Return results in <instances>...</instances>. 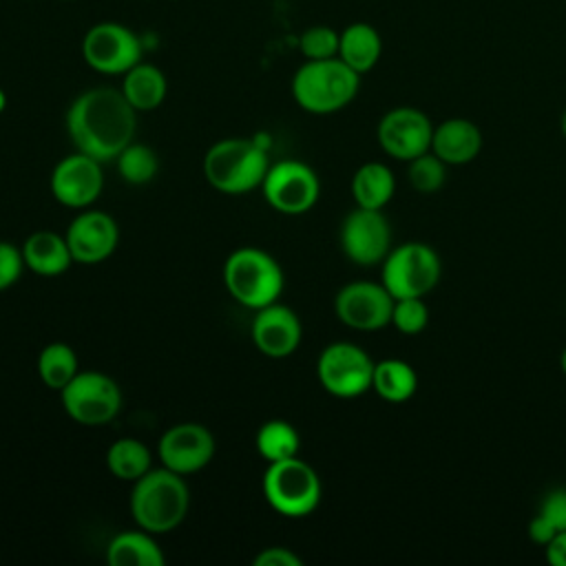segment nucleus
Listing matches in <instances>:
<instances>
[{"instance_id": "obj_12", "label": "nucleus", "mask_w": 566, "mask_h": 566, "mask_svg": "<svg viewBox=\"0 0 566 566\" xmlns=\"http://www.w3.org/2000/svg\"><path fill=\"white\" fill-rule=\"evenodd\" d=\"M340 248L345 256L363 268L382 263L391 250V226L380 210L356 206L340 223Z\"/></svg>"}, {"instance_id": "obj_28", "label": "nucleus", "mask_w": 566, "mask_h": 566, "mask_svg": "<svg viewBox=\"0 0 566 566\" xmlns=\"http://www.w3.org/2000/svg\"><path fill=\"white\" fill-rule=\"evenodd\" d=\"M298 442H301L298 431L287 420H268V422H263L261 429L256 431V438H254L256 451L268 462L294 458L298 453Z\"/></svg>"}, {"instance_id": "obj_37", "label": "nucleus", "mask_w": 566, "mask_h": 566, "mask_svg": "<svg viewBox=\"0 0 566 566\" xmlns=\"http://www.w3.org/2000/svg\"><path fill=\"white\" fill-rule=\"evenodd\" d=\"M546 559L553 566H566V531H557V535L546 544Z\"/></svg>"}, {"instance_id": "obj_7", "label": "nucleus", "mask_w": 566, "mask_h": 566, "mask_svg": "<svg viewBox=\"0 0 566 566\" xmlns=\"http://www.w3.org/2000/svg\"><path fill=\"white\" fill-rule=\"evenodd\" d=\"M263 495L276 513L305 517L321 502V480L316 471L296 455L276 460L265 469Z\"/></svg>"}, {"instance_id": "obj_9", "label": "nucleus", "mask_w": 566, "mask_h": 566, "mask_svg": "<svg viewBox=\"0 0 566 566\" xmlns=\"http://www.w3.org/2000/svg\"><path fill=\"white\" fill-rule=\"evenodd\" d=\"M64 411L80 424L97 427L113 420L122 407L117 382L102 371H77L71 382L60 389Z\"/></svg>"}, {"instance_id": "obj_2", "label": "nucleus", "mask_w": 566, "mask_h": 566, "mask_svg": "<svg viewBox=\"0 0 566 566\" xmlns=\"http://www.w3.org/2000/svg\"><path fill=\"white\" fill-rule=\"evenodd\" d=\"M190 493L184 475L161 467L150 469L133 482L130 513L139 528L148 533H168L177 528L188 513Z\"/></svg>"}, {"instance_id": "obj_17", "label": "nucleus", "mask_w": 566, "mask_h": 566, "mask_svg": "<svg viewBox=\"0 0 566 566\" xmlns=\"http://www.w3.org/2000/svg\"><path fill=\"white\" fill-rule=\"evenodd\" d=\"M64 237L71 248L73 261L99 263L115 252L119 241V228L111 214L102 210H88L71 221Z\"/></svg>"}, {"instance_id": "obj_14", "label": "nucleus", "mask_w": 566, "mask_h": 566, "mask_svg": "<svg viewBox=\"0 0 566 566\" xmlns=\"http://www.w3.org/2000/svg\"><path fill=\"white\" fill-rule=\"evenodd\" d=\"M380 148L400 161H411L418 155L431 150L433 124L413 106H396L387 111L376 128Z\"/></svg>"}, {"instance_id": "obj_27", "label": "nucleus", "mask_w": 566, "mask_h": 566, "mask_svg": "<svg viewBox=\"0 0 566 566\" xmlns=\"http://www.w3.org/2000/svg\"><path fill=\"white\" fill-rule=\"evenodd\" d=\"M77 371V356L64 343H51L38 356V376L51 389H64Z\"/></svg>"}, {"instance_id": "obj_23", "label": "nucleus", "mask_w": 566, "mask_h": 566, "mask_svg": "<svg viewBox=\"0 0 566 566\" xmlns=\"http://www.w3.org/2000/svg\"><path fill=\"white\" fill-rule=\"evenodd\" d=\"M111 566H164V553L148 531H124L106 548Z\"/></svg>"}, {"instance_id": "obj_18", "label": "nucleus", "mask_w": 566, "mask_h": 566, "mask_svg": "<svg viewBox=\"0 0 566 566\" xmlns=\"http://www.w3.org/2000/svg\"><path fill=\"white\" fill-rule=\"evenodd\" d=\"M301 321L287 305L270 303L256 310L252 321V340L268 358H287L301 343Z\"/></svg>"}, {"instance_id": "obj_11", "label": "nucleus", "mask_w": 566, "mask_h": 566, "mask_svg": "<svg viewBox=\"0 0 566 566\" xmlns=\"http://www.w3.org/2000/svg\"><path fill=\"white\" fill-rule=\"evenodd\" d=\"M263 197L265 201L283 214H303L307 212L321 192L316 172L296 159H283L268 168L263 177Z\"/></svg>"}, {"instance_id": "obj_16", "label": "nucleus", "mask_w": 566, "mask_h": 566, "mask_svg": "<svg viewBox=\"0 0 566 566\" xmlns=\"http://www.w3.org/2000/svg\"><path fill=\"white\" fill-rule=\"evenodd\" d=\"M104 186L102 164L84 153H73L64 157L51 175L53 197L69 208L91 206Z\"/></svg>"}, {"instance_id": "obj_29", "label": "nucleus", "mask_w": 566, "mask_h": 566, "mask_svg": "<svg viewBox=\"0 0 566 566\" xmlns=\"http://www.w3.org/2000/svg\"><path fill=\"white\" fill-rule=\"evenodd\" d=\"M115 161H117V170H119L122 179L133 186L148 184L150 179H155V175L159 170V159H157L155 150L144 144H135V142H130L115 157Z\"/></svg>"}, {"instance_id": "obj_22", "label": "nucleus", "mask_w": 566, "mask_h": 566, "mask_svg": "<svg viewBox=\"0 0 566 566\" xmlns=\"http://www.w3.org/2000/svg\"><path fill=\"white\" fill-rule=\"evenodd\" d=\"M396 192V177L382 161L363 164L352 177V195L356 206L382 210Z\"/></svg>"}, {"instance_id": "obj_8", "label": "nucleus", "mask_w": 566, "mask_h": 566, "mask_svg": "<svg viewBox=\"0 0 566 566\" xmlns=\"http://www.w3.org/2000/svg\"><path fill=\"white\" fill-rule=\"evenodd\" d=\"M374 360L354 343H332L316 360V376L323 389L336 398H358L371 389Z\"/></svg>"}, {"instance_id": "obj_40", "label": "nucleus", "mask_w": 566, "mask_h": 566, "mask_svg": "<svg viewBox=\"0 0 566 566\" xmlns=\"http://www.w3.org/2000/svg\"><path fill=\"white\" fill-rule=\"evenodd\" d=\"M4 106H7V95H4V91L0 88V113L4 111Z\"/></svg>"}, {"instance_id": "obj_26", "label": "nucleus", "mask_w": 566, "mask_h": 566, "mask_svg": "<svg viewBox=\"0 0 566 566\" xmlns=\"http://www.w3.org/2000/svg\"><path fill=\"white\" fill-rule=\"evenodd\" d=\"M108 471L126 482H135L150 471V451L137 438H119L106 451Z\"/></svg>"}, {"instance_id": "obj_5", "label": "nucleus", "mask_w": 566, "mask_h": 566, "mask_svg": "<svg viewBox=\"0 0 566 566\" xmlns=\"http://www.w3.org/2000/svg\"><path fill=\"white\" fill-rule=\"evenodd\" d=\"M223 281L230 296L250 310L274 303L283 290L281 265L261 248L234 250L226 259Z\"/></svg>"}, {"instance_id": "obj_35", "label": "nucleus", "mask_w": 566, "mask_h": 566, "mask_svg": "<svg viewBox=\"0 0 566 566\" xmlns=\"http://www.w3.org/2000/svg\"><path fill=\"white\" fill-rule=\"evenodd\" d=\"M303 559L292 553L285 546H272V548H263L256 557H254V566H301Z\"/></svg>"}, {"instance_id": "obj_10", "label": "nucleus", "mask_w": 566, "mask_h": 566, "mask_svg": "<svg viewBox=\"0 0 566 566\" xmlns=\"http://www.w3.org/2000/svg\"><path fill=\"white\" fill-rule=\"evenodd\" d=\"M82 55L99 73L124 75L142 62V42L133 29L119 22H97L84 35Z\"/></svg>"}, {"instance_id": "obj_1", "label": "nucleus", "mask_w": 566, "mask_h": 566, "mask_svg": "<svg viewBox=\"0 0 566 566\" xmlns=\"http://www.w3.org/2000/svg\"><path fill=\"white\" fill-rule=\"evenodd\" d=\"M137 111L122 88L95 86L80 93L66 113L73 146L99 164L115 159L135 137Z\"/></svg>"}, {"instance_id": "obj_15", "label": "nucleus", "mask_w": 566, "mask_h": 566, "mask_svg": "<svg viewBox=\"0 0 566 566\" xmlns=\"http://www.w3.org/2000/svg\"><path fill=\"white\" fill-rule=\"evenodd\" d=\"M157 453L166 469L188 475L203 469L212 460L214 438L199 422H179L161 436Z\"/></svg>"}, {"instance_id": "obj_38", "label": "nucleus", "mask_w": 566, "mask_h": 566, "mask_svg": "<svg viewBox=\"0 0 566 566\" xmlns=\"http://www.w3.org/2000/svg\"><path fill=\"white\" fill-rule=\"evenodd\" d=\"M559 130H562V135H564V139H566V108H564V113H562V117H559Z\"/></svg>"}, {"instance_id": "obj_19", "label": "nucleus", "mask_w": 566, "mask_h": 566, "mask_svg": "<svg viewBox=\"0 0 566 566\" xmlns=\"http://www.w3.org/2000/svg\"><path fill=\"white\" fill-rule=\"evenodd\" d=\"M482 150V130L467 117H449L433 126L431 153L447 166H464Z\"/></svg>"}, {"instance_id": "obj_30", "label": "nucleus", "mask_w": 566, "mask_h": 566, "mask_svg": "<svg viewBox=\"0 0 566 566\" xmlns=\"http://www.w3.org/2000/svg\"><path fill=\"white\" fill-rule=\"evenodd\" d=\"M407 175H409V184L413 186L416 192L431 195L444 186L447 164L436 153L427 150L409 161Z\"/></svg>"}, {"instance_id": "obj_34", "label": "nucleus", "mask_w": 566, "mask_h": 566, "mask_svg": "<svg viewBox=\"0 0 566 566\" xmlns=\"http://www.w3.org/2000/svg\"><path fill=\"white\" fill-rule=\"evenodd\" d=\"M557 531H566V486L551 489L539 504V511Z\"/></svg>"}, {"instance_id": "obj_33", "label": "nucleus", "mask_w": 566, "mask_h": 566, "mask_svg": "<svg viewBox=\"0 0 566 566\" xmlns=\"http://www.w3.org/2000/svg\"><path fill=\"white\" fill-rule=\"evenodd\" d=\"M24 254L9 241H0V292L11 287L24 268Z\"/></svg>"}, {"instance_id": "obj_3", "label": "nucleus", "mask_w": 566, "mask_h": 566, "mask_svg": "<svg viewBox=\"0 0 566 566\" xmlns=\"http://www.w3.org/2000/svg\"><path fill=\"white\" fill-rule=\"evenodd\" d=\"M360 75L340 57L307 60L292 77V95L296 104L316 115L345 108L358 93Z\"/></svg>"}, {"instance_id": "obj_21", "label": "nucleus", "mask_w": 566, "mask_h": 566, "mask_svg": "<svg viewBox=\"0 0 566 566\" xmlns=\"http://www.w3.org/2000/svg\"><path fill=\"white\" fill-rule=\"evenodd\" d=\"M382 53L380 33L367 22H354L340 31L338 57L358 75L371 71Z\"/></svg>"}, {"instance_id": "obj_13", "label": "nucleus", "mask_w": 566, "mask_h": 566, "mask_svg": "<svg viewBox=\"0 0 566 566\" xmlns=\"http://www.w3.org/2000/svg\"><path fill=\"white\" fill-rule=\"evenodd\" d=\"M394 296L382 283L352 281L334 298L338 321L358 332H374L391 323Z\"/></svg>"}, {"instance_id": "obj_4", "label": "nucleus", "mask_w": 566, "mask_h": 566, "mask_svg": "<svg viewBox=\"0 0 566 566\" xmlns=\"http://www.w3.org/2000/svg\"><path fill=\"white\" fill-rule=\"evenodd\" d=\"M268 155L256 139L228 137L210 146L203 157V175L212 188L226 195H243L263 184Z\"/></svg>"}, {"instance_id": "obj_31", "label": "nucleus", "mask_w": 566, "mask_h": 566, "mask_svg": "<svg viewBox=\"0 0 566 566\" xmlns=\"http://www.w3.org/2000/svg\"><path fill=\"white\" fill-rule=\"evenodd\" d=\"M429 323V307L422 301V296H407V298H394L391 310V325L405 334L416 336L420 334Z\"/></svg>"}, {"instance_id": "obj_25", "label": "nucleus", "mask_w": 566, "mask_h": 566, "mask_svg": "<svg viewBox=\"0 0 566 566\" xmlns=\"http://www.w3.org/2000/svg\"><path fill=\"white\" fill-rule=\"evenodd\" d=\"M371 389L387 402H405L418 389V374L407 360L385 358L374 365Z\"/></svg>"}, {"instance_id": "obj_39", "label": "nucleus", "mask_w": 566, "mask_h": 566, "mask_svg": "<svg viewBox=\"0 0 566 566\" xmlns=\"http://www.w3.org/2000/svg\"><path fill=\"white\" fill-rule=\"evenodd\" d=\"M559 369H562V374L566 376V347L562 349V356H559Z\"/></svg>"}, {"instance_id": "obj_32", "label": "nucleus", "mask_w": 566, "mask_h": 566, "mask_svg": "<svg viewBox=\"0 0 566 566\" xmlns=\"http://www.w3.org/2000/svg\"><path fill=\"white\" fill-rule=\"evenodd\" d=\"M338 42H340L338 31L325 24H316L301 33L298 46L305 60H327V57H338Z\"/></svg>"}, {"instance_id": "obj_36", "label": "nucleus", "mask_w": 566, "mask_h": 566, "mask_svg": "<svg viewBox=\"0 0 566 566\" xmlns=\"http://www.w3.org/2000/svg\"><path fill=\"white\" fill-rule=\"evenodd\" d=\"M555 535H557V528H555L542 513H537V515L528 522V537H531L535 544L546 546Z\"/></svg>"}, {"instance_id": "obj_24", "label": "nucleus", "mask_w": 566, "mask_h": 566, "mask_svg": "<svg viewBox=\"0 0 566 566\" xmlns=\"http://www.w3.org/2000/svg\"><path fill=\"white\" fill-rule=\"evenodd\" d=\"M166 91H168V82L155 64L137 62L130 71L124 73L122 93L135 111L157 108L164 102Z\"/></svg>"}, {"instance_id": "obj_20", "label": "nucleus", "mask_w": 566, "mask_h": 566, "mask_svg": "<svg viewBox=\"0 0 566 566\" xmlns=\"http://www.w3.org/2000/svg\"><path fill=\"white\" fill-rule=\"evenodd\" d=\"M22 254L27 268L42 276L62 274L73 261L66 237L53 230H35L33 234H29L22 245Z\"/></svg>"}, {"instance_id": "obj_6", "label": "nucleus", "mask_w": 566, "mask_h": 566, "mask_svg": "<svg viewBox=\"0 0 566 566\" xmlns=\"http://www.w3.org/2000/svg\"><path fill=\"white\" fill-rule=\"evenodd\" d=\"M440 276V254L422 241H407L391 248L380 270V283L394 298L427 296L438 285Z\"/></svg>"}]
</instances>
